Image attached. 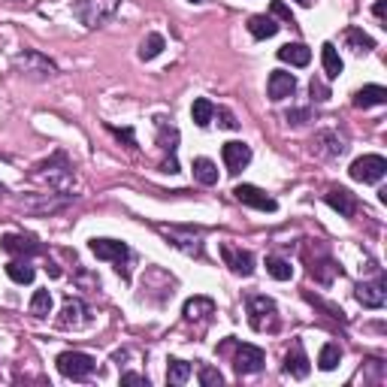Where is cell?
I'll use <instances>...</instances> for the list:
<instances>
[{"instance_id":"6da1fadb","label":"cell","mask_w":387,"mask_h":387,"mask_svg":"<svg viewBox=\"0 0 387 387\" xmlns=\"http://www.w3.org/2000/svg\"><path fill=\"white\" fill-rule=\"evenodd\" d=\"M33 179H37V181H45L49 188L61 191V194H70V188H73V164L67 161L64 152H58V155H52L49 161H43V164L37 167Z\"/></svg>"},{"instance_id":"7a4b0ae2","label":"cell","mask_w":387,"mask_h":387,"mask_svg":"<svg viewBox=\"0 0 387 387\" xmlns=\"http://www.w3.org/2000/svg\"><path fill=\"white\" fill-rule=\"evenodd\" d=\"M118 9H121V0H76L73 16L85 28H103L106 21L118 16Z\"/></svg>"},{"instance_id":"3957f363","label":"cell","mask_w":387,"mask_h":387,"mask_svg":"<svg viewBox=\"0 0 387 387\" xmlns=\"http://www.w3.org/2000/svg\"><path fill=\"white\" fill-rule=\"evenodd\" d=\"M248 324L257 333H276L279 330V305L272 297L267 293H254V297H248Z\"/></svg>"},{"instance_id":"277c9868","label":"cell","mask_w":387,"mask_h":387,"mask_svg":"<svg viewBox=\"0 0 387 387\" xmlns=\"http://www.w3.org/2000/svg\"><path fill=\"white\" fill-rule=\"evenodd\" d=\"M13 67L21 73V76H30V79H49L58 73V67H55V61H49L43 52L37 49H25V52H18L16 58H13Z\"/></svg>"},{"instance_id":"5b68a950","label":"cell","mask_w":387,"mask_h":387,"mask_svg":"<svg viewBox=\"0 0 387 387\" xmlns=\"http://www.w3.org/2000/svg\"><path fill=\"white\" fill-rule=\"evenodd\" d=\"M55 363H58V372L64 378H73V381H85L88 375L97 369V360L91 354H85V351H64Z\"/></svg>"},{"instance_id":"8992f818","label":"cell","mask_w":387,"mask_h":387,"mask_svg":"<svg viewBox=\"0 0 387 387\" xmlns=\"http://www.w3.org/2000/svg\"><path fill=\"white\" fill-rule=\"evenodd\" d=\"M88 248H91V254H94L97 260H112L116 269L121 272L124 279H128V269H124V264L130 260V248L124 245V242H118V239H91Z\"/></svg>"},{"instance_id":"52a82bcc","label":"cell","mask_w":387,"mask_h":387,"mask_svg":"<svg viewBox=\"0 0 387 387\" xmlns=\"http://www.w3.org/2000/svg\"><path fill=\"white\" fill-rule=\"evenodd\" d=\"M384 173H387V161L381 155H363L348 169V176L354 181H363V185H375V181H381Z\"/></svg>"},{"instance_id":"ba28073f","label":"cell","mask_w":387,"mask_h":387,"mask_svg":"<svg viewBox=\"0 0 387 387\" xmlns=\"http://www.w3.org/2000/svg\"><path fill=\"white\" fill-rule=\"evenodd\" d=\"M312 152L318 157H342L348 152V140L339 130L327 128V130H318L312 136Z\"/></svg>"},{"instance_id":"9c48e42d","label":"cell","mask_w":387,"mask_h":387,"mask_svg":"<svg viewBox=\"0 0 387 387\" xmlns=\"http://www.w3.org/2000/svg\"><path fill=\"white\" fill-rule=\"evenodd\" d=\"M233 197H236L239 203H245V206L260 209V212H276V209H279V203L272 200L267 191H260L257 185H236V188H233Z\"/></svg>"},{"instance_id":"30bf717a","label":"cell","mask_w":387,"mask_h":387,"mask_svg":"<svg viewBox=\"0 0 387 387\" xmlns=\"http://www.w3.org/2000/svg\"><path fill=\"white\" fill-rule=\"evenodd\" d=\"M221 157H224V167H227V173L236 176L239 169H245L248 164H252V145L248 142H224V149H221Z\"/></svg>"},{"instance_id":"8fae6325","label":"cell","mask_w":387,"mask_h":387,"mask_svg":"<svg viewBox=\"0 0 387 387\" xmlns=\"http://www.w3.org/2000/svg\"><path fill=\"white\" fill-rule=\"evenodd\" d=\"M264 363H267V357H264V351H260L257 345H239L236 348L233 369L239 375H254V372L264 369Z\"/></svg>"},{"instance_id":"7c38bea8","label":"cell","mask_w":387,"mask_h":387,"mask_svg":"<svg viewBox=\"0 0 387 387\" xmlns=\"http://www.w3.org/2000/svg\"><path fill=\"white\" fill-rule=\"evenodd\" d=\"M88 305L82 303V300H67L64 303V309H61V315H58V327L61 330H82V327H88Z\"/></svg>"},{"instance_id":"4fadbf2b","label":"cell","mask_w":387,"mask_h":387,"mask_svg":"<svg viewBox=\"0 0 387 387\" xmlns=\"http://www.w3.org/2000/svg\"><path fill=\"white\" fill-rule=\"evenodd\" d=\"M221 257H224V267H230V272H236V276H252L254 272V254L252 252H242V248L224 242Z\"/></svg>"},{"instance_id":"5bb4252c","label":"cell","mask_w":387,"mask_h":387,"mask_svg":"<svg viewBox=\"0 0 387 387\" xmlns=\"http://www.w3.org/2000/svg\"><path fill=\"white\" fill-rule=\"evenodd\" d=\"M324 203L333 212H339L342 218H351V215L357 212V200H354V194H351L348 188H342V185H333L327 194H324Z\"/></svg>"},{"instance_id":"9a60e30c","label":"cell","mask_w":387,"mask_h":387,"mask_svg":"<svg viewBox=\"0 0 387 387\" xmlns=\"http://www.w3.org/2000/svg\"><path fill=\"white\" fill-rule=\"evenodd\" d=\"M354 297H357V303L363 305V309H381L384 300H387V293H384V279L357 284V288H354Z\"/></svg>"},{"instance_id":"2e32d148","label":"cell","mask_w":387,"mask_h":387,"mask_svg":"<svg viewBox=\"0 0 387 387\" xmlns=\"http://www.w3.org/2000/svg\"><path fill=\"white\" fill-rule=\"evenodd\" d=\"M309 369H312V363H309V357H305L303 342L297 339V342L291 345L288 354H284V375H291V378H305Z\"/></svg>"},{"instance_id":"e0dca14e","label":"cell","mask_w":387,"mask_h":387,"mask_svg":"<svg viewBox=\"0 0 387 387\" xmlns=\"http://www.w3.org/2000/svg\"><path fill=\"white\" fill-rule=\"evenodd\" d=\"M293 91H297V79L293 73H284V70H276L269 73V82H267V94L269 100H284V97H293Z\"/></svg>"},{"instance_id":"ac0fdd59","label":"cell","mask_w":387,"mask_h":387,"mask_svg":"<svg viewBox=\"0 0 387 387\" xmlns=\"http://www.w3.org/2000/svg\"><path fill=\"white\" fill-rule=\"evenodd\" d=\"M0 248H4L6 254H40V245L33 242V236H25V233H6L0 239Z\"/></svg>"},{"instance_id":"d6986e66","label":"cell","mask_w":387,"mask_h":387,"mask_svg":"<svg viewBox=\"0 0 387 387\" xmlns=\"http://www.w3.org/2000/svg\"><path fill=\"white\" fill-rule=\"evenodd\" d=\"M161 233H164L176 248H181L185 254H194V257H200V254H203V242H200V236H194L191 230H188V233H181V230H176V227H173V230H167V227H161Z\"/></svg>"},{"instance_id":"ffe728a7","label":"cell","mask_w":387,"mask_h":387,"mask_svg":"<svg viewBox=\"0 0 387 387\" xmlns=\"http://www.w3.org/2000/svg\"><path fill=\"white\" fill-rule=\"evenodd\" d=\"M279 61L291 64V67H309L312 49L309 45H303V43H288V45H281L279 49Z\"/></svg>"},{"instance_id":"44dd1931","label":"cell","mask_w":387,"mask_h":387,"mask_svg":"<svg viewBox=\"0 0 387 387\" xmlns=\"http://www.w3.org/2000/svg\"><path fill=\"white\" fill-rule=\"evenodd\" d=\"M384 103H387V88L381 85H363L354 94L357 109H372V106H384Z\"/></svg>"},{"instance_id":"7402d4cb","label":"cell","mask_w":387,"mask_h":387,"mask_svg":"<svg viewBox=\"0 0 387 387\" xmlns=\"http://www.w3.org/2000/svg\"><path fill=\"white\" fill-rule=\"evenodd\" d=\"M185 321H206L209 315H215V300H209V297H191L188 303H185Z\"/></svg>"},{"instance_id":"603a6c76","label":"cell","mask_w":387,"mask_h":387,"mask_svg":"<svg viewBox=\"0 0 387 387\" xmlns=\"http://www.w3.org/2000/svg\"><path fill=\"white\" fill-rule=\"evenodd\" d=\"M248 33H252L254 40H269L279 33V25L272 16H252L248 18Z\"/></svg>"},{"instance_id":"cb8c5ba5","label":"cell","mask_w":387,"mask_h":387,"mask_svg":"<svg viewBox=\"0 0 387 387\" xmlns=\"http://www.w3.org/2000/svg\"><path fill=\"white\" fill-rule=\"evenodd\" d=\"M321 64H324L327 79H336L339 73L345 70V64H342V58H339V52H336L333 43H324V45H321Z\"/></svg>"},{"instance_id":"d4e9b609","label":"cell","mask_w":387,"mask_h":387,"mask_svg":"<svg viewBox=\"0 0 387 387\" xmlns=\"http://www.w3.org/2000/svg\"><path fill=\"white\" fill-rule=\"evenodd\" d=\"M155 121H157V142H161V149L176 157V149H179V130L173 128V124H167V118H155Z\"/></svg>"},{"instance_id":"484cf974","label":"cell","mask_w":387,"mask_h":387,"mask_svg":"<svg viewBox=\"0 0 387 387\" xmlns=\"http://www.w3.org/2000/svg\"><path fill=\"white\" fill-rule=\"evenodd\" d=\"M194 179H197L200 185H206V188L218 185V167H215L209 157H197V161H194Z\"/></svg>"},{"instance_id":"4316f807","label":"cell","mask_w":387,"mask_h":387,"mask_svg":"<svg viewBox=\"0 0 387 387\" xmlns=\"http://www.w3.org/2000/svg\"><path fill=\"white\" fill-rule=\"evenodd\" d=\"M191 118L197 128H209L212 118H215V106H212V100L206 97H197L194 100V106H191Z\"/></svg>"},{"instance_id":"83f0119b","label":"cell","mask_w":387,"mask_h":387,"mask_svg":"<svg viewBox=\"0 0 387 387\" xmlns=\"http://www.w3.org/2000/svg\"><path fill=\"white\" fill-rule=\"evenodd\" d=\"M191 363L188 360H179V357H169L167 360V381L169 384H185L191 378Z\"/></svg>"},{"instance_id":"f1b7e54d","label":"cell","mask_w":387,"mask_h":387,"mask_svg":"<svg viewBox=\"0 0 387 387\" xmlns=\"http://www.w3.org/2000/svg\"><path fill=\"white\" fill-rule=\"evenodd\" d=\"M164 49H167V40L161 37V33H149L140 45V61H155Z\"/></svg>"},{"instance_id":"f546056e","label":"cell","mask_w":387,"mask_h":387,"mask_svg":"<svg viewBox=\"0 0 387 387\" xmlns=\"http://www.w3.org/2000/svg\"><path fill=\"white\" fill-rule=\"evenodd\" d=\"M6 276L13 279L16 284H30L33 279H37V272H33L30 264H21V260H9V264H6Z\"/></svg>"},{"instance_id":"4dcf8cb0","label":"cell","mask_w":387,"mask_h":387,"mask_svg":"<svg viewBox=\"0 0 387 387\" xmlns=\"http://www.w3.org/2000/svg\"><path fill=\"white\" fill-rule=\"evenodd\" d=\"M345 43H348L354 52H372V49H375V40L369 37V33H363L360 28H348V30H345Z\"/></svg>"},{"instance_id":"1f68e13d","label":"cell","mask_w":387,"mask_h":387,"mask_svg":"<svg viewBox=\"0 0 387 387\" xmlns=\"http://www.w3.org/2000/svg\"><path fill=\"white\" fill-rule=\"evenodd\" d=\"M339 360H342V348L333 345V342H327L321 348V354H318V366H321L324 372H333L339 366Z\"/></svg>"},{"instance_id":"d6a6232c","label":"cell","mask_w":387,"mask_h":387,"mask_svg":"<svg viewBox=\"0 0 387 387\" xmlns=\"http://www.w3.org/2000/svg\"><path fill=\"white\" fill-rule=\"evenodd\" d=\"M52 293L49 291H33V297H30V315L33 318H45V315H52Z\"/></svg>"},{"instance_id":"836d02e7","label":"cell","mask_w":387,"mask_h":387,"mask_svg":"<svg viewBox=\"0 0 387 387\" xmlns=\"http://www.w3.org/2000/svg\"><path fill=\"white\" fill-rule=\"evenodd\" d=\"M267 272L276 281H288L293 276V267L288 264V260H281V257H267Z\"/></svg>"},{"instance_id":"e575fe53","label":"cell","mask_w":387,"mask_h":387,"mask_svg":"<svg viewBox=\"0 0 387 387\" xmlns=\"http://www.w3.org/2000/svg\"><path fill=\"white\" fill-rule=\"evenodd\" d=\"M200 384L203 387H221L224 384V375L218 369H212V366H203L200 369Z\"/></svg>"},{"instance_id":"d590c367","label":"cell","mask_w":387,"mask_h":387,"mask_svg":"<svg viewBox=\"0 0 387 387\" xmlns=\"http://www.w3.org/2000/svg\"><path fill=\"white\" fill-rule=\"evenodd\" d=\"M215 116H218V118H221L218 124H221V128H224V130H236V128H239V121L233 118V112H230V109H215Z\"/></svg>"},{"instance_id":"8d00e7d4","label":"cell","mask_w":387,"mask_h":387,"mask_svg":"<svg viewBox=\"0 0 387 387\" xmlns=\"http://www.w3.org/2000/svg\"><path fill=\"white\" fill-rule=\"evenodd\" d=\"M269 9H272V16H279V18H284V21H288V25H293V13H291V9L281 4V0H272V4H269Z\"/></svg>"},{"instance_id":"74e56055","label":"cell","mask_w":387,"mask_h":387,"mask_svg":"<svg viewBox=\"0 0 387 387\" xmlns=\"http://www.w3.org/2000/svg\"><path fill=\"white\" fill-rule=\"evenodd\" d=\"M312 97L324 103V100H330V88H327L324 82H318V79H312Z\"/></svg>"},{"instance_id":"f35d334b","label":"cell","mask_w":387,"mask_h":387,"mask_svg":"<svg viewBox=\"0 0 387 387\" xmlns=\"http://www.w3.org/2000/svg\"><path fill=\"white\" fill-rule=\"evenodd\" d=\"M121 384H140V387H149V378H145V375H136V372H124V375H121Z\"/></svg>"},{"instance_id":"ab89813d","label":"cell","mask_w":387,"mask_h":387,"mask_svg":"<svg viewBox=\"0 0 387 387\" xmlns=\"http://www.w3.org/2000/svg\"><path fill=\"white\" fill-rule=\"evenodd\" d=\"M109 133H116L118 140H124V142L130 145V149H136V140H133V130H130V128H124V130H118V128H109Z\"/></svg>"},{"instance_id":"60d3db41","label":"cell","mask_w":387,"mask_h":387,"mask_svg":"<svg viewBox=\"0 0 387 387\" xmlns=\"http://www.w3.org/2000/svg\"><path fill=\"white\" fill-rule=\"evenodd\" d=\"M305 118H309V112H305V109H293V112H288V121L293 124V128H300Z\"/></svg>"},{"instance_id":"b9f144b4","label":"cell","mask_w":387,"mask_h":387,"mask_svg":"<svg viewBox=\"0 0 387 387\" xmlns=\"http://www.w3.org/2000/svg\"><path fill=\"white\" fill-rule=\"evenodd\" d=\"M384 6H387V0H375V6H372V13L378 21H384Z\"/></svg>"},{"instance_id":"7bdbcfd3","label":"cell","mask_w":387,"mask_h":387,"mask_svg":"<svg viewBox=\"0 0 387 387\" xmlns=\"http://www.w3.org/2000/svg\"><path fill=\"white\" fill-rule=\"evenodd\" d=\"M297 4H300V6H305V9H309V6L315 4V0H297Z\"/></svg>"},{"instance_id":"ee69618b","label":"cell","mask_w":387,"mask_h":387,"mask_svg":"<svg viewBox=\"0 0 387 387\" xmlns=\"http://www.w3.org/2000/svg\"><path fill=\"white\" fill-rule=\"evenodd\" d=\"M191 4H203V0H191Z\"/></svg>"},{"instance_id":"f6af8a7d","label":"cell","mask_w":387,"mask_h":387,"mask_svg":"<svg viewBox=\"0 0 387 387\" xmlns=\"http://www.w3.org/2000/svg\"><path fill=\"white\" fill-rule=\"evenodd\" d=\"M9 4H18V0H9Z\"/></svg>"}]
</instances>
